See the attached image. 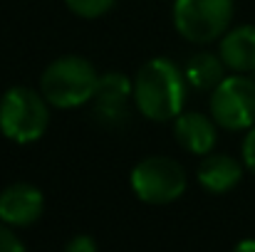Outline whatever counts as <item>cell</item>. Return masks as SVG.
<instances>
[{
	"label": "cell",
	"instance_id": "obj_11",
	"mask_svg": "<svg viewBox=\"0 0 255 252\" xmlns=\"http://www.w3.org/2000/svg\"><path fill=\"white\" fill-rule=\"evenodd\" d=\"M218 55L233 72H255V25H241L226 32Z\"/></svg>",
	"mask_w": 255,
	"mask_h": 252
},
{
	"label": "cell",
	"instance_id": "obj_3",
	"mask_svg": "<svg viewBox=\"0 0 255 252\" xmlns=\"http://www.w3.org/2000/svg\"><path fill=\"white\" fill-rule=\"evenodd\" d=\"M47 104L50 101L42 96V91L37 94L27 86L7 89L0 99V131L15 144L37 141L50 124Z\"/></svg>",
	"mask_w": 255,
	"mask_h": 252
},
{
	"label": "cell",
	"instance_id": "obj_9",
	"mask_svg": "<svg viewBox=\"0 0 255 252\" xmlns=\"http://www.w3.org/2000/svg\"><path fill=\"white\" fill-rule=\"evenodd\" d=\"M173 134L176 141L196 156L211 154V149L216 146V126L198 111H181L173 119Z\"/></svg>",
	"mask_w": 255,
	"mask_h": 252
},
{
	"label": "cell",
	"instance_id": "obj_5",
	"mask_svg": "<svg viewBox=\"0 0 255 252\" xmlns=\"http://www.w3.org/2000/svg\"><path fill=\"white\" fill-rule=\"evenodd\" d=\"M131 188L139 200L151 205H166L186 190V173L178 161L169 156H149L131 170Z\"/></svg>",
	"mask_w": 255,
	"mask_h": 252
},
{
	"label": "cell",
	"instance_id": "obj_12",
	"mask_svg": "<svg viewBox=\"0 0 255 252\" xmlns=\"http://www.w3.org/2000/svg\"><path fill=\"white\" fill-rule=\"evenodd\" d=\"M223 70L226 62L221 60V55H211V52H196L188 62H186V80L196 89H216L223 82Z\"/></svg>",
	"mask_w": 255,
	"mask_h": 252
},
{
	"label": "cell",
	"instance_id": "obj_2",
	"mask_svg": "<svg viewBox=\"0 0 255 252\" xmlns=\"http://www.w3.org/2000/svg\"><path fill=\"white\" fill-rule=\"evenodd\" d=\"M97 82H99V75L92 67V62L75 57V55H67V57L55 60L42 72L40 91L52 106L72 109L94 96Z\"/></svg>",
	"mask_w": 255,
	"mask_h": 252
},
{
	"label": "cell",
	"instance_id": "obj_13",
	"mask_svg": "<svg viewBox=\"0 0 255 252\" xmlns=\"http://www.w3.org/2000/svg\"><path fill=\"white\" fill-rule=\"evenodd\" d=\"M65 2L75 15L87 17V20H94V17L109 12L112 5H114V0H65Z\"/></svg>",
	"mask_w": 255,
	"mask_h": 252
},
{
	"label": "cell",
	"instance_id": "obj_8",
	"mask_svg": "<svg viewBox=\"0 0 255 252\" xmlns=\"http://www.w3.org/2000/svg\"><path fill=\"white\" fill-rule=\"evenodd\" d=\"M45 208L42 193L30 183H12L0 193V220L15 228L32 225Z\"/></svg>",
	"mask_w": 255,
	"mask_h": 252
},
{
	"label": "cell",
	"instance_id": "obj_1",
	"mask_svg": "<svg viewBox=\"0 0 255 252\" xmlns=\"http://www.w3.org/2000/svg\"><path fill=\"white\" fill-rule=\"evenodd\" d=\"M186 72L166 57L149 60L134 80V101L151 121L176 119L186 101Z\"/></svg>",
	"mask_w": 255,
	"mask_h": 252
},
{
	"label": "cell",
	"instance_id": "obj_15",
	"mask_svg": "<svg viewBox=\"0 0 255 252\" xmlns=\"http://www.w3.org/2000/svg\"><path fill=\"white\" fill-rule=\"evenodd\" d=\"M243 161H246V168L255 173V126H251V131L243 141Z\"/></svg>",
	"mask_w": 255,
	"mask_h": 252
},
{
	"label": "cell",
	"instance_id": "obj_7",
	"mask_svg": "<svg viewBox=\"0 0 255 252\" xmlns=\"http://www.w3.org/2000/svg\"><path fill=\"white\" fill-rule=\"evenodd\" d=\"M131 96H134V84L124 75H119V72L102 75L99 82H97V89H94V96H92L94 116L107 126L122 124L129 114L127 104H129Z\"/></svg>",
	"mask_w": 255,
	"mask_h": 252
},
{
	"label": "cell",
	"instance_id": "obj_4",
	"mask_svg": "<svg viewBox=\"0 0 255 252\" xmlns=\"http://www.w3.org/2000/svg\"><path fill=\"white\" fill-rule=\"evenodd\" d=\"M233 17V0H176L173 25L188 42L203 45L218 40Z\"/></svg>",
	"mask_w": 255,
	"mask_h": 252
},
{
	"label": "cell",
	"instance_id": "obj_10",
	"mask_svg": "<svg viewBox=\"0 0 255 252\" xmlns=\"http://www.w3.org/2000/svg\"><path fill=\"white\" fill-rule=\"evenodd\" d=\"M198 183L213 193V195H223L228 190H233L241 178H243V168L241 164L233 159V156H226V154H211L203 159V164L198 166L196 173Z\"/></svg>",
	"mask_w": 255,
	"mask_h": 252
},
{
	"label": "cell",
	"instance_id": "obj_16",
	"mask_svg": "<svg viewBox=\"0 0 255 252\" xmlns=\"http://www.w3.org/2000/svg\"><path fill=\"white\" fill-rule=\"evenodd\" d=\"M65 250L67 252H94L97 250V245H94V240H92V238H87V235H77V238H72V240L65 245Z\"/></svg>",
	"mask_w": 255,
	"mask_h": 252
},
{
	"label": "cell",
	"instance_id": "obj_14",
	"mask_svg": "<svg viewBox=\"0 0 255 252\" xmlns=\"http://www.w3.org/2000/svg\"><path fill=\"white\" fill-rule=\"evenodd\" d=\"M22 248H25L22 240L7 228V223L0 220V252H17V250H22Z\"/></svg>",
	"mask_w": 255,
	"mask_h": 252
},
{
	"label": "cell",
	"instance_id": "obj_17",
	"mask_svg": "<svg viewBox=\"0 0 255 252\" xmlns=\"http://www.w3.org/2000/svg\"><path fill=\"white\" fill-rule=\"evenodd\" d=\"M236 250H238V252H251V250H255V240H243V243H238V245H236Z\"/></svg>",
	"mask_w": 255,
	"mask_h": 252
},
{
	"label": "cell",
	"instance_id": "obj_6",
	"mask_svg": "<svg viewBox=\"0 0 255 252\" xmlns=\"http://www.w3.org/2000/svg\"><path fill=\"white\" fill-rule=\"evenodd\" d=\"M213 121L228 131H243L255 124V82L251 77H226L211 94Z\"/></svg>",
	"mask_w": 255,
	"mask_h": 252
}]
</instances>
